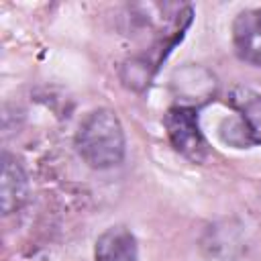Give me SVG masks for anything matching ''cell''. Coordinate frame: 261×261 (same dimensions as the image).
Masks as SVG:
<instances>
[{
  "label": "cell",
  "instance_id": "cell-3",
  "mask_svg": "<svg viewBox=\"0 0 261 261\" xmlns=\"http://www.w3.org/2000/svg\"><path fill=\"white\" fill-rule=\"evenodd\" d=\"M232 45L241 61L261 67V8L237 14L232 22Z\"/></svg>",
  "mask_w": 261,
  "mask_h": 261
},
{
  "label": "cell",
  "instance_id": "cell-5",
  "mask_svg": "<svg viewBox=\"0 0 261 261\" xmlns=\"http://www.w3.org/2000/svg\"><path fill=\"white\" fill-rule=\"evenodd\" d=\"M137 239L126 226H110L96 241V261H137Z\"/></svg>",
  "mask_w": 261,
  "mask_h": 261
},
{
  "label": "cell",
  "instance_id": "cell-4",
  "mask_svg": "<svg viewBox=\"0 0 261 261\" xmlns=\"http://www.w3.org/2000/svg\"><path fill=\"white\" fill-rule=\"evenodd\" d=\"M29 194V181L22 165L8 153L2 155V171H0V202L2 212L12 214L16 212Z\"/></svg>",
  "mask_w": 261,
  "mask_h": 261
},
{
  "label": "cell",
  "instance_id": "cell-1",
  "mask_svg": "<svg viewBox=\"0 0 261 261\" xmlns=\"http://www.w3.org/2000/svg\"><path fill=\"white\" fill-rule=\"evenodd\" d=\"M75 147L80 157L94 169H108L124 159V130L118 116L108 108L90 112L77 133Z\"/></svg>",
  "mask_w": 261,
  "mask_h": 261
},
{
  "label": "cell",
  "instance_id": "cell-2",
  "mask_svg": "<svg viewBox=\"0 0 261 261\" xmlns=\"http://www.w3.org/2000/svg\"><path fill=\"white\" fill-rule=\"evenodd\" d=\"M165 128L171 145L184 157L200 163L208 155L206 139L198 126L196 110L190 106H175L165 116Z\"/></svg>",
  "mask_w": 261,
  "mask_h": 261
}]
</instances>
